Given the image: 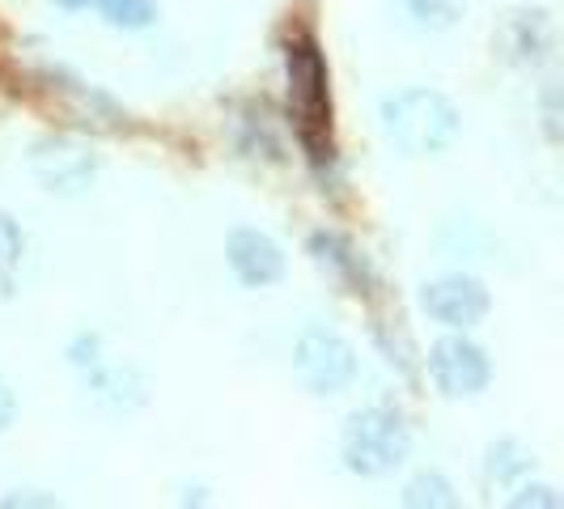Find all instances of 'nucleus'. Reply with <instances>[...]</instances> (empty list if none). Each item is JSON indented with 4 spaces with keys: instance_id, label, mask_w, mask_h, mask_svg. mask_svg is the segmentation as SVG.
Returning a JSON list of instances; mask_svg holds the SVG:
<instances>
[{
    "instance_id": "nucleus-1",
    "label": "nucleus",
    "mask_w": 564,
    "mask_h": 509,
    "mask_svg": "<svg viewBox=\"0 0 564 509\" xmlns=\"http://www.w3.org/2000/svg\"><path fill=\"white\" fill-rule=\"evenodd\" d=\"M382 132L408 158H433L446 153L463 128L458 107L437 89H399L391 98H382Z\"/></svg>"
},
{
    "instance_id": "nucleus-2",
    "label": "nucleus",
    "mask_w": 564,
    "mask_h": 509,
    "mask_svg": "<svg viewBox=\"0 0 564 509\" xmlns=\"http://www.w3.org/2000/svg\"><path fill=\"white\" fill-rule=\"evenodd\" d=\"M412 454V429L395 408H361L344 421L339 433V458L352 476L378 480L391 476Z\"/></svg>"
},
{
    "instance_id": "nucleus-3",
    "label": "nucleus",
    "mask_w": 564,
    "mask_h": 509,
    "mask_svg": "<svg viewBox=\"0 0 564 509\" xmlns=\"http://www.w3.org/2000/svg\"><path fill=\"white\" fill-rule=\"evenodd\" d=\"M293 369L311 396H339L357 378V348L332 327H306L293 344Z\"/></svg>"
},
{
    "instance_id": "nucleus-4",
    "label": "nucleus",
    "mask_w": 564,
    "mask_h": 509,
    "mask_svg": "<svg viewBox=\"0 0 564 509\" xmlns=\"http://www.w3.org/2000/svg\"><path fill=\"white\" fill-rule=\"evenodd\" d=\"M30 174L52 196H82L98 178V158L89 144L73 141V137H43L30 149Z\"/></svg>"
},
{
    "instance_id": "nucleus-5",
    "label": "nucleus",
    "mask_w": 564,
    "mask_h": 509,
    "mask_svg": "<svg viewBox=\"0 0 564 509\" xmlns=\"http://www.w3.org/2000/svg\"><path fill=\"white\" fill-rule=\"evenodd\" d=\"M429 373H433V387L446 399H476L488 391L492 366L476 339L442 336L429 348Z\"/></svg>"
},
{
    "instance_id": "nucleus-6",
    "label": "nucleus",
    "mask_w": 564,
    "mask_h": 509,
    "mask_svg": "<svg viewBox=\"0 0 564 509\" xmlns=\"http://www.w3.org/2000/svg\"><path fill=\"white\" fill-rule=\"evenodd\" d=\"M289 98H293V111L302 119V137L314 149V132H327V64L318 56L314 43H293L289 47Z\"/></svg>"
},
{
    "instance_id": "nucleus-7",
    "label": "nucleus",
    "mask_w": 564,
    "mask_h": 509,
    "mask_svg": "<svg viewBox=\"0 0 564 509\" xmlns=\"http://www.w3.org/2000/svg\"><path fill=\"white\" fill-rule=\"evenodd\" d=\"M492 306L488 289H484L476 277H442V281H429L421 289V311L429 318H437L442 327H454V332H467L484 323V314Z\"/></svg>"
},
{
    "instance_id": "nucleus-8",
    "label": "nucleus",
    "mask_w": 564,
    "mask_h": 509,
    "mask_svg": "<svg viewBox=\"0 0 564 509\" xmlns=\"http://www.w3.org/2000/svg\"><path fill=\"white\" fill-rule=\"evenodd\" d=\"M73 366L85 373L89 382V396L98 399L102 408L111 412H123V408H137L141 403V378L128 366H115L102 357V344L98 336H82L73 344Z\"/></svg>"
},
{
    "instance_id": "nucleus-9",
    "label": "nucleus",
    "mask_w": 564,
    "mask_h": 509,
    "mask_svg": "<svg viewBox=\"0 0 564 509\" xmlns=\"http://www.w3.org/2000/svg\"><path fill=\"white\" fill-rule=\"evenodd\" d=\"M226 259L234 268V277L247 284V289H268L284 277V254L281 247L259 234V229H234L226 238Z\"/></svg>"
},
{
    "instance_id": "nucleus-10",
    "label": "nucleus",
    "mask_w": 564,
    "mask_h": 509,
    "mask_svg": "<svg viewBox=\"0 0 564 509\" xmlns=\"http://www.w3.org/2000/svg\"><path fill=\"white\" fill-rule=\"evenodd\" d=\"M497 47L518 68H539L552 56V22L543 9H513L497 30Z\"/></svg>"
},
{
    "instance_id": "nucleus-11",
    "label": "nucleus",
    "mask_w": 564,
    "mask_h": 509,
    "mask_svg": "<svg viewBox=\"0 0 564 509\" xmlns=\"http://www.w3.org/2000/svg\"><path fill=\"white\" fill-rule=\"evenodd\" d=\"M403 13L416 30L442 34V30L458 26V18L467 13V0H403Z\"/></svg>"
},
{
    "instance_id": "nucleus-12",
    "label": "nucleus",
    "mask_w": 564,
    "mask_h": 509,
    "mask_svg": "<svg viewBox=\"0 0 564 509\" xmlns=\"http://www.w3.org/2000/svg\"><path fill=\"white\" fill-rule=\"evenodd\" d=\"M531 451L527 446H518L513 437H506V442H492V451H488V480L492 484H513L522 480L527 472H531Z\"/></svg>"
},
{
    "instance_id": "nucleus-13",
    "label": "nucleus",
    "mask_w": 564,
    "mask_h": 509,
    "mask_svg": "<svg viewBox=\"0 0 564 509\" xmlns=\"http://www.w3.org/2000/svg\"><path fill=\"white\" fill-rule=\"evenodd\" d=\"M458 497H454V484L442 476V472H421L416 480L403 488V506L412 509H451Z\"/></svg>"
},
{
    "instance_id": "nucleus-14",
    "label": "nucleus",
    "mask_w": 564,
    "mask_h": 509,
    "mask_svg": "<svg viewBox=\"0 0 564 509\" xmlns=\"http://www.w3.org/2000/svg\"><path fill=\"white\" fill-rule=\"evenodd\" d=\"M94 9L115 30H149L158 22V4L153 0H98Z\"/></svg>"
},
{
    "instance_id": "nucleus-15",
    "label": "nucleus",
    "mask_w": 564,
    "mask_h": 509,
    "mask_svg": "<svg viewBox=\"0 0 564 509\" xmlns=\"http://www.w3.org/2000/svg\"><path fill=\"white\" fill-rule=\"evenodd\" d=\"M22 251H26L22 229H18V221H13L9 213H0V293L13 284V272H18V263H22Z\"/></svg>"
},
{
    "instance_id": "nucleus-16",
    "label": "nucleus",
    "mask_w": 564,
    "mask_h": 509,
    "mask_svg": "<svg viewBox=\"0 0 564 509\" xmlns=\"http://www.w3.org/2000/svg\"><path fill=\"white\" fill-rule=\"evenodd\" d=\"M513 506L518 509H561V497H556V488H547V484H522L518 488V497H513Z\"/></svg>"
},
{
    "instance_id": "nucleus-17",
    "label": "nucleus",
    "mask_w": 564,
    "mask_h": 509,
    "mask_svg": "<svg viewBox=\"0 0 564 509\" xmlns=\"http://www.w3.org/2000/svg\"><path fill=\"white\" fill-rule=\"evenodd\" d=\"M556 98H561V89L547 85V89H543V115H547V137H552V141L561 137V107H556Z\"/></svg>"
},
{
    "instance_id": "nucleus-18",
    "label": "nucleus",
    "mask_w": 564,
    "mask_h": 509,
    "mask_svg": "<svg viewBox=\"0 0 564 509\" xmlns=\"http://www.w3.org/2000/svg\"><path fill=\"white\" fill-rule=\"evenodd\" d=\"M13 416H18V396H13V387L0 378V433L13 424Z\"/></svg>"
},
{
    "instance_id": "nucleus-19",
    "label": "nucleus",
    "mask_w": 564,
    "mask_h": 509,
    "mask_svg": "<svg viewBox=\"0 0 564 509\" xmlns=\"http://www.w3.org/2000/svg\"><path fill=\"white\" fill-rule=\"evenodd\" d=\"M4 506H59L56 497H39V492H18V497H4Z\"/></svg>"
},
{
    "instance_id": "nucleus-20",
    "label": "nucleus",
    "mask_w": 564,
    "mask_h": 509,
    "mask_svg": "<svg viewBox=\"0 0 564 509\" xmlns=\"http://www.w3.org/2000/svg\"><path fill=\"white\" fill-rule=\"evenodd\" d=\"M59 9H89V4H98V0H56Z\"/></svg>"
}]
</instances>
